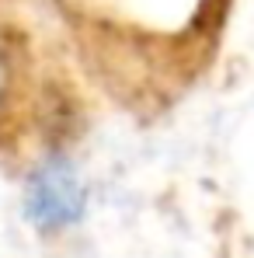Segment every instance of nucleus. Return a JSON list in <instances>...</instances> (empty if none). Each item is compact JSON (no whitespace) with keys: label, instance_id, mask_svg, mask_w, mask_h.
Returning <instances> with one entry per match:
<instances>
[{"label":"nucleus","instance_id":"obj_1","mask_svg":"<svg viewBox=\"0 0 254 258\" xmlns=\"http://www.w3.org/2000/svg\"><path fill=\"white\" fill-rule=\"evenodd\" d=\"M87 213V188L59 154L45 157L25 178V216L42 234H63Z\"/></svg>","mask_w":254,"mask_h":258},{"label":"nucleus","instance_id":"obj_2","mask_svg":"<svg viewBox=\"0 0 254 258\" xmlns=\"http://www.w3.org/2000/svg\"><path fill=\"white\" fill-rule=\"evenodd\" d=\"M21 63H25V56H21V42L14 45L11 32H7V28H0V112H4V105L11 101L14 87H18Z\"/></svg>","mask_w":254,"mask_h":258}]
</instances>
